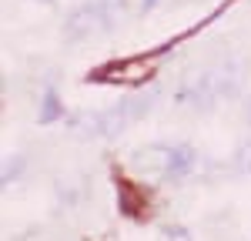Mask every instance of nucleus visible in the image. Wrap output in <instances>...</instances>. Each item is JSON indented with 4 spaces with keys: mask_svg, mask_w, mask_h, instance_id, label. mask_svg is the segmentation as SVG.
Returning <instances> with one entry per match:
<instances>
[{
    "mask_svg": "<svg viewBox=\"0 0 251 241\" xmlns=\"http://www.w3.org/2000/svg\"><path fill=\"white\" fill-rule=\"evenodd\" d=\"M24 168H27V158H24V154H7V158H3V171H0V184L10 188L14 181H20Z\"/></svg>",
    "mask_w": 251,
    "mask_h": 241,
    "instance_id": "9",
    "label": "nucleus"
},
{
    "mask_svg": "<svg viewBox=\"0 0 251 241\" xmlns=\"http://www.w3.org/2000/svg\"><path fill=\"white\" fill-rule=\"evenodd\" d=\"M231 164L238 174H245V178L251 174V138L238 141V147H234V154H231Z\"/></svg>",
    "mask_w": 251,
    "mask_h": 241,
    "instance_id": "10",
    "label": "nucleus"
},
{
    "mask_svg": "<svg viewBox=\"0 0 251 241\" xmlns=\"http://www.w3.org/2000/svg\"><path fill=\"white\" fill-rule=\"evenodd\" d=\"M174 144H144L131 151V168L137 174H161L168 178V164H171Z\"/></svg>",
    "mask_w": 251,
    "mask_h": 241,
    "instance_id": "4",
    "label": "nucleus"
},
{
    "mask_svg": "<svg viewBox=\"0 0 251 241\" xmlns=\"http://www.w3.org/2000/svg\"><path fill=\"white\" fill-rule=\"evenodd\" d=\"M67 127L80 138H100V111H74L67 118Z\"/></svg>",
    "mask_w": 251,
    "mask_h": 241,
    "instance_id": "8",
    "label": "nucleus"
},
{
    "mask_svg": "<svg viewBox=\"0 0 251 241\" xmlns=\"http://www.w3.org/2000/svg\"><path fill=\"white\" fill-rule=\"evenodd\" d=\"M114 27V10L97 0V3H80L74 7L67 17H64V40L71 44H84V40L97 37V34H107Z\"/></svg>",
    "mask_w": 251,
    "mask_h": 241,
    "instance_id": "2",
    "label": "nucleus"
},
{
    "mask_svg": "<svg viewBox=\"0 0 251 241\" xmlns=\"http://www.w3.org/2000/svg\"><path fill=\"white\" fill-rule=\"evenodd\" d=\"M208 74H211L218 100H234L238 94H241V67H238L234 60L218 64V67H208Z\"/></svg>",
    "mask_w": 251,
    "mask_h": 241,
    "instance_id": "5",
    "label": "nucleus"
},
{
    "mask_svg": "<svg viewBox=\"0 0 251 241\" xmlns=\"http://www.w3.org/2000/svg\"><path fill=\"white\" fill-rule=\"evenodd\" d=\"M194 168H198V151H194L188 141L174 144L171 164H168V181H184V178H191Z\"/></svg>",
    "mask_w": 251,
    "mask_h": 241,
    "instance_id": "6",
    "label": "nucleus"
},
{
    "mask_svg": "<svg viewBox=\"0 0 251 241\" xmlns=\"http://www.w3.org/2000/svg\"><path fill=\"white\" fill-rule=\"evenodd\" d=\"M64 114H67V107H64V100H60L57 87H44L40 104H37V120L40 124H57Z\"/></svg>",
    "mask_w": 251,
    "mask_h": 241,
    "instance_id": "7",
    "label": "nucleus"
},
{
    "mask_svg": "<svg viewBox=\"0 0 251 241\" xmlns=\"http://www.w3.org/2000/svg\"><path fill=\"white\" fill-rule=\"evenodd\" d=\"M157 241H194L188 224H161L157 228Z\"/></svg>",
    "mask_w": 251,
    "mask_h": 241,
    "instance_id": "11",
    "label": "nucleus"
},
{
    "mask_svg": "<svg viewBox=\"0 0 251 241\" xmlns=\"http://www.w3.org/2000/svg\"><path fill=\"white\" fill-rule=\"evenodd\" d=\"M154 100H157V91H148V94H124L114 104L100 107V138H107V141L121 138L131 124H137L154 107Z\"/></svg>",
    "mask_w": 251,
    "mask_h": 241,
    "instance_id": "1",
    "label": "nucleus"
},
{
    "mask_svg": "<svg viewBox=\"0 0 251 241\" xmlns=\"http://www.w3.org/2000/svg\"><path fill=\"white\" fill-rule=\"evenodd\" d=\"M157 3H161V0H141V10H144V14H148V10H154Z\"/></svg>",
    "mask_w": 251,
    "mask_h": 241,
    "instance_id": "13",
    "label": "nucleus"
},
{
    "mask_svg": "<svg viewBox=\"0 0 251 241\" xmlns=\"http://www.w3.org/2000/svg\"><path fill=\"white\" fill-rule=\"evenodd\" d=\"M57 201L60 204H67V208H74L80 201V188L74 181H57Z\"/></svg>",
    "mask_w": 251,
    "mask_h": 241,
    "instance_id": "12",
    "label": "nucleus"
},
{
    "mask_svg": "<svg viewBox=\"0 0 251 241\" xmlns=\"http://www.w3.org/2000/svg\"><path fill=\"white\" fill-rule=\"evenodd\" d=\"M174 104L181 107H191V111H211L214 104H221L218 94H214V84H211V74L208 71H198V74H188L181 80V87L174 91Z\"/></svg>",
    "mask_w": 251,
    "mask_h": 241,
    "instance_id": "3",
    "label": "nucleus"
}]
</instances>
